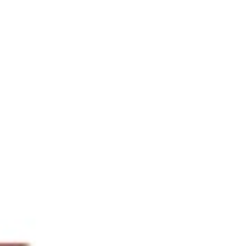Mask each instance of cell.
I'll return each mask as SVG.
<instances>
[{"label":"cell","instance_id":"obj_1","mask_svg":"<svg viewBox=\"0 0 249 246\" xmlns=\"http://www.w3.org/2000/svg\"><path fill=\"white\" fill-rule=\"evenodd\" d=\"M19 246H25V244H19Z\"/></svg>","mask_w":249,"mask_h":246}]
</instances>
